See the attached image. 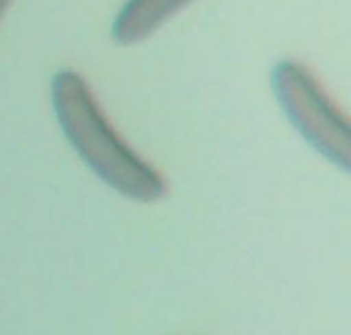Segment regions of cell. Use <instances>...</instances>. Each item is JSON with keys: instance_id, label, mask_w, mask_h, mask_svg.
I'll use <instances>...</instances> for the list:
<instances>
[{"instance_id": "1", "label": "cell", "mask_w": 351, "mask_h": 335, "mask_svg": "<svg viewBox=\"0 0 351 335\" xmlns=\"http://www.w3.org/2000/svg\"><path fill=\"white\" fill-rule=\"evenodd\" d=\"M53 115L82 163L109 187L134 202H158L169 194L167 179L115 130L88 80L72 68L53 74L49 86Z\"/></svg>"}, {"instance_id": "2", "label": "cell", "mask_w": 351, "mask_h": 335, "mask_svg": "<svg viewBox=\"0 0 351 335\" xmlns=\"http://www.w3.org/2000/svg\"><path fill=\"white\" fill-rule=\"evenodd\" d=\"M271 91L296 132L331 165L351 167L350 124L319 76L300 60H280L271 68Z\"/></svg>"}, {"instance_id": "3", "label": "cell", "mask_w": 351, "mask_h": 335, "mask_svg": "<svg viewBox=\"0 0 351 335\" xmlns=\"http://www.w3.org/2000/svg\"><path fill=\"white\" fill-rule=\"evenodd\" d=\"M191 2L195 0H125L111 23V39L121 47L138 45Z\"/></svg>"}, {"instance_id": "4", "label": "cell", "mask_w": 351, "mask_h": 335, "mask_svg": "<svg viewBox=\"0 0 351 335\" xmlns=\"http://www.w3.org/2000/svg\"><path fill=\"white\" fill-rule=\"evenodd\" d=\"M12 2H14V0H0V21H2V16L6 14V10L12 6Z\"/></svg>"}]
</instances>
